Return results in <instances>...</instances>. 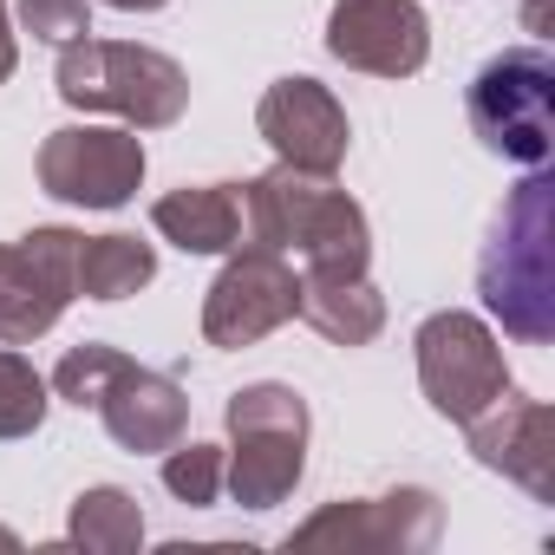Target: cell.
<instances>
[{
	"label": "cell",
	"mask_w": 555,
	"mask_h": 555,
	"mask_svg": "<svg viewBox=\"0 0 555 555\" xmlns=\"http://www.w3.org/2000/svg\"><path fill=\"white\" fill-rule=\"evenodd\" d=\"M242 248H274V255L295 248L308 268L366 274L373 229H366V209L334 177L274 164L268 177L242 183Z\"/></svg>",
	"instance_id": "7a4b0ae2"
},
{
	"label": "cell",
	"mask_w": 555,
	"mask_h": 555,
	"mask_svg": "<svg viewBox=\"0 0 555 555\" xmlns=\"http://www.w3.org/2000/svg\"><path fill=\"white\" fill-rule=\"evenodd\" d=\"M477 295L509 340L548 347L555 340V177L548 164L529 170L490 222L477 255Z\"/></svg>",
	"instance_id": "6da1fadb"
},
{
	"label": "cell",
	"mask_w": 555,
	"mask_h": 555,
	"mask_svg": "<svg viewBox=\"0 0 555 555\" xmlns=\"http://www.w3.org/2000/svg\"><path fill=\"white\" fill-rule=\"evenodd\" d=\"M157 282V248L138 235H86L79 242V295L86 301H131Z\"/></svg>",
	"instance_id": "ac0fdd59"
},
{
	"label": "cell",
	"mask_w": 555,
	"mask_h": 555,
	"mask_svg": "<svg viewBox=\"0 0 555 555\" xmlns=\"http://www.w3.org/2000/svg\"><path fill=\"white\" fill-rule=\"evenodd\" d=\"M14 66H21V47H14V21H8V0H0V86L14 79Z\"/></svg>",
	"instance_id": "603a6c76"
},
{
	"label": "cell",
	"mask_w": 555,
	"mask_h": 555,
	"mask_svg": "<svg viewBox=\"0 0 555 555\" xmlns=\"http://www.w3.org/2000/svg\"><path fill=\"white\" fill-rule=\"evenodd\" d=\"M255 131L268 138L274 164H295V170H321L334 177L353 151V125H347V105L308 79V73H288V79H274L255 105Z\"/></svg>",
	"instance_id": "8fae6325"
},
{
	"label": "cell",
	"mask_w": 555,
	"mask_h": 555,
	"mask_svg": "<svg viewBox=\"0 0 555 555\" xmlns=\"http://www.w3.org/2000/svg\"><path fill=\"white\" fill-rule=\"evenodd\" d=\"M327 53L373 79H412L431 60V21L418 0H334Z\"/></svg>",
	"instance_id": "7c38bea8"
},
{
	"label": "cell",
	"mask_w": 555,
	"mask_h": 555,
	"mask_svg": "<svg viewBox=\"0 0 555 555\" xmlns=\"http://www.w3.org/2000/svg\"><path fill=\"white\" fill-rule=\"evenodd\" d=\"M222 425H229L222 490L242 509H274L301 490V477H308V399L295 386L255 379V386L229 392Z\"/></svg>",
	"instance_id": "277c9868"
},
{
	"label": "cell",
	"mask_w": 555,
	"mask_h": 555,
	"mask_svg": "<svg viewBox=\"0 0 555 555\" xmlns=\"http://www.w3.org/2000/svg\"><path fill=\"white\" fill-rule=\"evenodd\" d=\"M464 112L490 157L542 170L555 157V60L542 47H509L483 60L464 92Z\"/></svg>",
	"instance_id": "5b68a950"
},
{
	"label": "cell",
	"mask_w": 555,
	"mask_h": 555,
	"mask_svg": "<svg viewBox=\"0 0 555 555\" xmlns=\"http://www.w3.org/2000/svg\"><path fill=\"white\" fill-rule=\"evenodd\" d=\"M0 548H21V535H14V529H0Z\"/></svg>",
	"instance_id": "d4e9b609"
},
{
	"label": "cell",
	"mask_w": 555,
	"mask_h": 555,
	"mask_svg": "<svg viewBox=\"0 0 555 555\" xmlns=\"http://www.w3.org/2000/svg\"><path fill=\"white\" fill-rule=\"evenodd\" d=\"M295 321H308L334 347H373L386 334V295L366 282V274L308 268L301 274V295H295Z\"/></svg>",
	"instance_id": "9a60e30c"
},
{
	"label": "cell",
	"mask_w": 555,
	"mask_h": 555,
	"mask_svg": "<svg viewBox=\"0 0 555 555\" xmlns=\"http://www.w3.org/2000/svg\"><path fill=\"white\" fill-rule=\"evenodd\" d=\"M60 99L73 112H112L131 131H170L190 112V73L138 40H73L60 47V73H53Z\"/></svg>",
	"instance_id": "3957f363"
},
{
	"label": "cell",
	"mask_w": 555,
	"mask_h": 555,
	"mask_svg": "<svg viewBox=\"0 0 555 555\" xmlns=\"http://www.w3.org/2000/svg\"><path fill=\"white\" fill-rule=\"evenodd\" d=\"M66 548H86V555H131L144 548V509L131 490L118 483H92L73 496V516H66Z\"/></svg>",
	"instance_id": "e0dca14e"
},
{
	"label": "cell",
	"mask_w": 555,
	"mask_h": 555,
	"mask_svg": "<svg viewBox=\"0 0 555 555\" xmlns=\"http://www.w3.org/2000/svg\"><path fill=\"white\" fill-rule=\"evenodd\" d=\"M105 8H118V14H157V8H170V0H105Z\"/></svg>",
	"instance_id": "cb8c5ba5"
},
{
	"label": "cell",
	"mask_w": 555,
	"mask_h": 555,
	"mask_svg": "<svg viewBox=\"0 0 555 555\" xmlns=\"http://www.w3.org/2000/svg\"><path fill=\"white\" fill-rule=\"evenodd\" d=\"M21 27L47 47H73L92 34V0H21Z\"/></svg>",
	"instance_id": "7402d4cb"
},
{
	"label": "cell",
	"mask_w": 555,
	"mask_h": 555,
	"mask_svg": "<svg viewBox=\"0 0 555 555\" xmlns=\"http://www.w3.org/2000/svg\"><path fill=\"white\" fill-rule=\"evenodd\" d=\"M444 535V503L425 483H399L386 496H347L314 509L288 542L295 548H353V555H425Z\"/></svg>",
	"instance_id": "9c48e42d"
},
{
	"label": "cell",
	"mask_w": 555,
	"mask_h": 555,
	"mask_svg": "<svg viewBox=\"0 0 555 555\" xmlns=\"http://www.w3.org/2000/svg\"><path fill=\"white\" fill-rule=\"evenodd\" d=\"M92 412L105 418L112 444H125L131 457H164L190 431V399H183L177 373H157V366H138V360H125L112 373V386L99 392Z\"/></svg>",
	"instance_id": "5bb4252c"
},
{
	"label": "cell",
	"mask_w": 555,
	"mask_h": 555,
	"mask_svg": "<svg viewBox=\"0 0 555 555\" xmlns=\"http://www.w3.org/2000/svg\"><path fill=\"white\" fill-rule=\"evenodd\" d=\"M295 295H301V274L288 268V255L229 248L222 274L203 295V340L222 347V353H242V347H255L274 327L295 321Z\"/></svg>",
	"instance_id": "30bf717a"
},
{
	"label": "cell",
	"mask_w": 555,
	"mask_h": 555,
	"mask_svg": "<svg viewBox=\"0 0 555 555\" xmlns=\"http://www.w3.org/2000/svg\"><path fill=\"white\" fill-rule=\"evenodd\" d=\"M47 405H53V386L34 373V360L0 347V438H34L47 425Z\"/></svg>",
	"instance_id": "d6986e66"
},
{
	"label": "cell",
	"mask_w": 555,
	"mask_h": 555,
	"mask_svg": "<svg viewBox=\"0 0 555 555\" xmlns=\"http://www.w3.org/2000/svg\"><path fill=\"white\" fill-rule=\"evenodd\" d=\"M548 425H555L548 405L542 399H522L509 386L490 412H477L464 425V438H470V457L483 470H496V477L522 483L535 503H548L555 496V444H548Z\"/></svg>",
	"instance_id": "4fadbf2b"
},
{
	"label": "cell",
	"mask_w": 555,
	"mask_h": 555,
	"mask_svg": "<svg viewBox=\"0 0 555 555\" xmlns=\"http://www.w3.org/2000/svg\"><path fill=\"white\" fill-rule=\"evenodd\" d=\"M412 353H418V386H425L431 412L451 425H470L477 412H490L509 392V360H503L483 314L444 308V314L418 321Z\"/></svg>",
	"instance_id": "8992f818"
},
{
	"label": "cell",
	"mask_w": 555,
	"mask_h": 555,
	"mask_svg": "<svg viewBox=\"0 0 555 555\" xmlns=\"http://www.w3.org/2000/svg\"><path fill=\"white\" fill-rule=\"evenodd\" d=\"M79 229H27L0 242V347H34L79 301Z\"/></svg>",
	"instance_id": "52a82bcc"
},
{
	"label": "cell",
	"mask_w": 555,
	"mask_h": 555,
	"mask_svg": "<svg viewBox=\"0 0 555 555\" xmlns=\"http://www.w3.org/2000/svg\"><path fill=\"white\" fill-rule=\"evenodd\" d=\"M125 360H131V353H118V347H105V340H79V347H66V360L53 366L47 386H53L66 405L86 412V405H99V392L112 386V373H118Z\"/></svg>",
	"instance_id": "44dd1931"
},
{
	"label": "cell",
	"mask_w": 555,
	"mask_h": 555,
	"mask_svg": "<svg viewBox=\"0 0 555 555\" xmlns=\"http://www.w3.org/2000/svg\"><path fill=\"white\" fill-rule=\"evenodd\" d=\"M144 138L131 125H60L40 144V190L73 209H125L144 183Z\"/></svg>",
	"instance_id": "ba28073f"
},
{
	"label": "cell",
	"mask_w": 555,
	"mask_h": 555,
	"mask_svg": "<svg viewBox=\"0 0 555 555\" xmlns=\"http://www.w3.org/2000/svg\"><path fill=\"white\" fill-rule=\"evenodd\" d=\"M222 464H229V451L222 444H170L164 451V490L177 496V503H190V509H209L216 496H222Z\"/></svg>",
	"instance_id": "ffe728a7"
},
{
	"label": "cell",
	"mask_w": 555,
	"mask_h": 555,
	"mask_svg": "<svg viewBox=\"0 0 555 555\" xmlns=\"http://www.w3.org/2000/svg\"><path fill=\"white\" fill-rule=\"evenodd\" d=\"M151 229L183 255H229L242 248V183H183L151 203Z\"/></svg>",
	"instance_id": "2e32d148"
}]
</instances>
